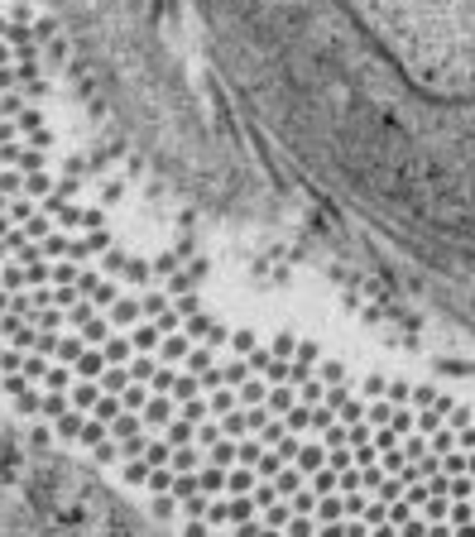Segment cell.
<instances>
[{
    "label": "cell",
    "instance_id": "6da1fadb",
    "mask_svg": "<svg viewBox=\"0 0 475 537\" xmlns=\"http://www.w3.org/2000/svg\"><path fill=\"white\" fill-rule=\"evenodd\" d=\"M264 144L384 245L475 230V0H192Z\"/></svg>",
    "mask_w": 475,
    "mask_h": 537
}]
</instances>
